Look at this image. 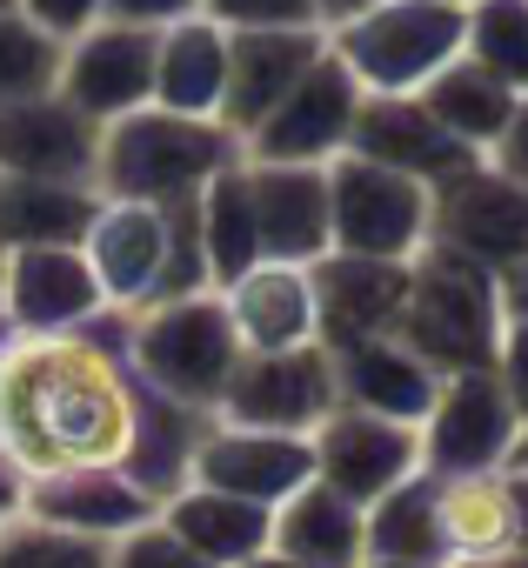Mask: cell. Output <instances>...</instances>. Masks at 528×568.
Returning <instances> with one entry per match:
<instances>
[{"label":"cell","instance_id":"cell-18","mask_svg":"<svg viewBox=\"0 0 528 568\" xmlns=\"http://www.w3.org/2000/svg\"><path fill=\"white\" fill-rule=\"evenodd\" d=\"M348 154L382 161V168H395V174H408V181H422V187H441V181H455L461 168L481 161L475 148H461V141L428 114L422 94H368Z\"/></svg>","mask_w":528,"mask_h":568},{"label":"cell","instance_id":"cell-17","mask_svg":"<svg viewBox=\"0 0 528 568\" xmlns=\"http://www.w3.org/2000/svg\"><path fill=\"white\" fill-rule=\"evenodd\" d=\"M14 335H61L108 315L88 247H14L8 254V295H0Z\"/></svg>","mask_w":528,"mask_h":568},{"label":"cell","instance_id":"cell-42","mask_svg":"<svg viewBox=\"0 0 528 568\" xmlns=\"http://www.w3.org/2000/svg\"><path fill=\"white\" fill-rule=\"evenodd\" d=\"M501 315L508 322H528V261L501 274Z\"/></svg>","mask_w":528,"mask_h":568},{"label":"cell","instance_id":"cell-13","mask_svg":"<svg viewBox=\"0 0 528 568\" xmlns=\"http://www.w3.org/2000/svg\"><path fill=\"white\" fill-rule=\"evenodd\" d=\"M187 481L261 501V508H282L295 488L315 481V435H275V428H241V422H207Z\"/></svg>","mask_w":528,"mask_h":568},{"label":"cell","instance_id":"cell-11","mask_svg":"<svg viewBox=\"0 0 528 568\" xmlns=\"http://www.w3.org/2000/svg\"><path fill=\"white\" fill-rule=\"evenodd\" d=\"M521 435V415L508 402V388L495 382V368L475 375H448L428 422H422V468L428 475H481V468H508V448Z\"/></svg>","mask_w":528,"mask_h":568},{"label":"cell","instance_id":"cell-9","mask_svg":"<svg viewBox=\"0 0 528 568\" xmlns=\"http://www.w3.org/2000/svg\"><path fill=\"white\" fill-rule=\"evenodd\" d=\"M335 408H342L335 355L322 342H308V348H282V355H241V368H234V382H227L214 415L241 422V428L315 435Z\"/></svg>","mask_w":528,"mask_h":568},{"label":"cell","instance_id":"cell-30","mask_svg":"<svg viewBox=\"0 0 528 568\" xmlns=\"http://www.w3.org/2000/svg\"><path fill=\"white\" fill-rule=\"evenodd\" d=\"M201 247H207V281L227 288L241 281L261 254V221H254V187H247V161H234L227 174H214L201 187Z\"/></svg>","mask_w":528,"mask_h":568},{"label":"cell","instance_id":"cell-25","mask_svg":"<svg viewBox=\"0 0 528 568\" xmlns=\"http://www.w3.org/2000/svg\"><path fill=\"white\" fill-rule=\"evenodd\" d=\"M94 181H28L0 174V254L14 247H81L94 214H101Z\"/></svg>","mask_w":528,"mask_h":568},{"label":"cell","instance_id":"cell-4","mask_svg":"<svg viewBox=\"0 0 528 568\" xmlns=\"http://www.w3.org/2000/svg\"><path fill=\"white\" fill-rule=\"evenodd\" d=\"M128 355L134 368L181 408L214 415L234 368H241V335L221 308L214 288L201 295H174V302H148L128 315Z\"/></svg>","mask_w":528,"mask_h":568},{"label":"cell","instance_id":"cell-50","mask_svg":"<svg viewBox=\"0 0 528 568\" xmlns=\"http://www.w3.org/2000/svg\"><path fill=\"white\" fill-rule=\"evenodd\" d=\"M0 8H14V0H0Z\"/></svg>","mask_w":528,"mask_h":568},{"label":"cell","instance_id":"cell-32","mask_svg":"<svg viewBox=\"0 0 528 568\" xmlns=\"http://www.w3.org/2000/svg\"><path fill=\"white\" fill-rule=\"evenodd\" d=\"M461 54L515 94H528V0H468Z\"/></svg>","mask_w":528,"mask_h":568},{"label":"cell","instance_id":"cell-27","mask_svg":"<svg viewBox=\"0 0 528 568\" xmlns=\"http://www.w3.org/2000/svg\"><path fill=\"white\" fill-rule=\"evenodd\" d=\"M435 528H441V561H448V568L515 548V495H508V468L435 475Z\"/></svg>","mask_w":528,"mask_h":568},{"label":"cell","instance_id":"cell-34","mask_svg":"<svg viewBox=\"0 0 528 568\" xmlns=\"http://www.w3.org/2000/svg\"><path fill=\"white\" fill-rule=\"evenodd\" d=\"M108 561H114V541L68 535L34 515L0 521V568H108Z\"/></svg>","mask_w":528,"mask_h":568},{"label":"cell","instance_id":"cell-12","mask_svg":"<svg viewBox=\"0 0 528 568\" xmlns=\"http://www.w3.org/2000/svg\"><path fill=\"white\" fill-rule=\"evenodd\" d=\"M174 207L181 201H101L94 227H88V267L101 281V302L114 315H134L161 295L167 281V254H174Z\"/></svg>","mask_w":528,"mask_h":568},{"label":"cell","instance_id":"cell-3","mask_svg":"<svg viewBox=\"0 0 528 568\" xmlns=\"http://www.w3.org/2000/svg\"><path fill=\"white\" fill-rule=\"evenodd\" d=\"M241 154V134L227 121H194L167 108H141L114 128H101V168L94 187L108 201H194L214 174H227Z\"/></svg>","mask_w":528,"mask_h":568},{"label":"cell","instance_id":"cell-23","mask_svg":"<svg viewBox=\"0 0 528 568\" xmlns=\"http://www.w3.org/2000/svg\"><path fill=\"white\" fill-rule=\"evenodd\" d=\"M335 355V388L348 408H368V415H388V422H408L422 428L435 395H441V375L402 342V335H375V342H355V348H328Z\"/></svg>","mask_w":528,"mask_h":568},{"label":"cell","instance_id":"cell-15","mask_svg":"<svg viewBox=\"0 0 528 568\" xmlns=\"http://www.w3.org/2000/svg\"><path fill=\"white\" fill-rule=\"evenodd\" d=\"M408 267L415 261H375V254H342L328 247L315 274V315H322V348H355L375 335L402 328L408 308Z\"/></svg>","mask_w":528,"mask_h":568},{"label":"cell","instance_id":"cell-31","mask_svg":"<svg viewBox=\"0 0 528 568\" xmlns=\"http://www.w3.org/2000/svg\"><path fill=\"white\" fill-rule=\"evenodd\" d=\"M368 555L388 561H441V528H435V475H408L382 501H368Z\"/></svg>","mask_w":528,"mask_h":568},{"label":"cell","instance_id":"cell-37","mask_svg":"<svg viewBox=\"0 0 528 568\" xmlns=\"http://www.w3.org/2000/svg\"><path fill=\"white\" fill-rule=\"evenodd\" d=\"M14 8H21L34 28H48L54 41H74V34H88L94 21H108V0H14Z\"/></svg>","mask_w":528,"mask_h":568},{"label":"cell","instance_id":"cell-7","mask_svg":"<svg viewBox=\"0 0 528 568\" xmlns=\"http://www.w3.org/2000/svg\"><path fill=\"white\" fill-rule=\"evenodd\" d=\"M428 241L481 261L488 274H508L528 261V181L495 168V161H475L461 168L455 181L435 187V207H428Z\"/></svg>","mask_w":528,"mask_h":568},{"label":"cell","instance_id":"cell-20","mask_svg":"<svg viewBox=\"0 0 528 568\" xmlns=\"http://www.w3.org/2000/svg\"><path fill=\"white\" fill-rule=\"evenodd\" d=\"M241 355H282V348H308L322 342V315H315V274L295 261H254L241 281L214 288Z\"/></svg>","mask_w":528,"mask_h":568},{"label":"cell","instance_id":"cell-10","mask_svg":"<svg viewBox=\"0 0 528 568\" xmlns=\"http://www.w3.org/2000/svg\"><path fill=\"white\" fill-rule=\"evenodd\" d=\"M154 28H128V21H94L88 34H74L61 48V101L81 108L94 128H114L141 108H154Z\"/></svg>","mask_w":528,"mask_h":568},{"label":"cell","instance_id":"cell-5","mask_svg":"<svg viewBox=\"0 0 528 568\" xmlns=\"http://www.w3.org/2000/svg\"><path fill=\"white\" fill-rule=\"evenodd\" d=\"M461 28L468 8L455 0H382L328 28V48L362 81V94H422L448 61H461Z\"/></svg>","mask_w":528,"mask_h":568},{"label":"cell","instance_id":"cell-49","mask_svg":"<svg viewBox=\"0 0 528 568\" xmlns=\"http://www.w3.org/2000/svg\"><path fill=\"white\" fill-rule=\"evenodd\" d=\"M0 295H8V254H0Z\"/></svg>","mask_w":528,"mask_h":568},{"label":"cell","instance_id":"cell-29","mask_svg":"<svg viewBox=\"0 0 528 568\" xmlns=\"http://www.w3.org/2000/svg\"><path fill=\"white\" fill-rule=\"evenodd\" d=\"M422 101H428V114H435L461 148H475L481 161L495 154V141H501V128H508V114H515V88L495 81L488 68H475L468 54L448 61V68L422 88Z\"/></svg>","mask_w":528,"mask_h":568},{"label":"cell","instance_id":"cell-1","mask_svg":"<svg viewBox=\"0 0 528 568\" xmlns=\"http://www.w3.org/2000/svg\"><path fill=\"white\" fill-rule=\"evenodd\" d=\"M214 415L167 402L128 355V315L0 348V442L28 475L121 468L148 495H174Z\"/></svg>","mask_w":528,"mask_h":568},{"label":"cell","instance_id":"cell-24","mask_svg":"<svg viewBox=\"0 0 528 568\" xmlns=\"http://www.w3.org/2000/svg\"><path fill=\"white\" fill-rule=\"evenodd\" d=\"M161 521L194 555H207L214 568H241V561H254L261 548L275 541V508L241 501V495H221V488H201V481H181L161 501Z\"/></svg>","mask_w":528,"mask_h":568},{"label":"cell","instance_id":"cell-51","mask_svg":"<svg viewBox=\"0 0 528 568\" xmlns=\"http://www.w3.org/2000/svg\"><path fill=\"white\" fill-rule=\"evenodd\" d=\"M455 8H468V0H455Z\"/></svg>","mask_w":528,"mask_h":568},{"label":"cell","instance_id":"cell-2","mask_svg":"<svg viewBox=\"0 0 528 568\" xmlns=\"http://www.w3.org/2000/svg\"><path fill=\"white\" fill-rule=\"evenodd\" d=\"M501 274H488L481 261L428 241L408 267V308H402V342L448 382V375H475L495 368L501 348Z\"/></svg>","mask_w":528,"mask_h":568},{"label":"cell","instance_id":"cell-36","mask_svg":"<svg viewBox=\"0 0 528 568\" xmlns=\"http://www.w3.org/2000/svg\"><path fill=\"white\" fill-rule=\"evenodd\" d=\"M201 14L221 21L227 34H247V28H322L315 0H201Z\"/></svg>","mask_w":528,"mask_h":568},{"label":"cell","instance_id":"cell-46","mask_svg":"<svg viewBox=\"0 0 528 568\" xmlns=\"http://www.w3.org/2000/svg\"><path fill=\"white\" fill-rule=\"evenodd\" d=\"M461 568H528V548H501V555H481V561H461Z\"/></svg>","mask_w":528,"mask_h":568},{"label":"cell","instance_id":"cell-40","mask_svg":"<svg viewBox=\"0 0 528 568\" xmlns=\"http://www.w3.org/2000/svg\"><path fill=\"white\" fill-rule=\"evenodd\" d=\"M488 161L528 181V94H515V114H508V128H501V141H495V154H488Z\"/></svg>","mask_w":528,"mask_h":568},{"label":"cell","instance_id":"cell-48","mask_svg":"<svg viewBox=\"0 0 528 568\" xmlns=\"http://www.w3.org/2000/svg\"><path fill=\"white\" fill-rule=\"evenodd\" d=\"M508 468H528V422H521V435H515V448H508Z\"/></svg>","mask_w":528,"mask_h":568},{"label":"cell","instance_id":"cell-28","mask_svg":"<svg viewBox=\"0 0 528 568\" xmlns=\"http://www.w3.org/2000/svg\"><path fill=\"white\" fill-rule=\"evenodd\" d=\"M268 548H282L295 561H322V568H362L368 561V508L328 481H308L275 508Z\"/></svg>","mask_w":528,"mask_h":568},{"label":"cell","instance_id":"cell-33","mask_svg":"<svg viewBox=\"0 0 528 568\" xmlns=\"http://www.w3.org/2000/svg\"><path fill=\"white\" fill-rule=\"evenodd\" d=\"M61 48L48 28H34L21 8H0V108L8 101H34L61 88Z\"/></svg>","mask_w":528,"mask_h":568},{"label":"cell","instance_id":"cell-38","mask_svg":"<svg viewBox=\"0 0 528 568\" xmlns=\"http://www.w3.org/2000/svg\"><path fill=\"white\" fill-rule=\"evenodd\" d=\"M495 382L508 388L515 415L528 422V322H508V328H501V348H495Z\"/></svg>","mask_w":528,"mask_h":568},{"label":"cell","instance_id":"cell-41","mask_svg":"<svg viewBox=\"0 0 528 568\" xmlns=\"http://www.w3.org/2000/svg\"><path fill=\"white\" fill-rule=\"evenodd\" d=\"M28 481H34V475L14 462V448H8V442H0V521H14V515L28 508Z\"/></svg>","mask_w":528,"mask_h":568},{"label":"cell","instance_id":"cell-14","mask_svg":"<svg viewBox=\"0 0 528 568\" xmlns=\"http://www.w3.org/2000/svg\"><path fill=\"white\" fill-rule=\"evenodd\" d=\"M408 475H422V428L348 408V402L315 428V481L342 488L348 501L368 508L388 488H402Z\"/></svg>","mask_w":528,"mask_h":568},{"label":"cell","instance_id":"cell-16","mask_svg":"<svg viewBox=\"0 0 528 568\" xmlns=\"http://www.w3.org/2000/svg\"><path fill=\"white\" fill-rule=\"evenodd\" d=\"M328 54V28H247L227 34V94H221V121L247 141L268 121L295 81Z\"/></svg>","mask_w":528,"mask_h":568},{"label":"cell","instance_id":"cell-21","mask_svg":"<svg viewBox=\"0 0 528 568\" xmlns=\"http://www.w3.org/2000/svg\"><path fill=\"white\" fill-rule=\"evenodd\" d=\"M48 528L68 535H94V541H121L134 528H148L161 515V495H148L141 481H128L121 468H61V475H34L28 481V508Z\"/></svg>","mask_w":528,"mask_h":568},{"label":"cell","instance_id":"cell-47","mask_svg":"<svg viewBox=\"0 0 528 568\" xmlns=\"http://www.w3.org/2000/svg\"><path fill=\"white\" fill-rule=\"evenodd\" d=\"M362 568H448V561H388V555H368Z\"/></svg>","mask_w":528,"mask_h":568},{"label":"cell","instance_id":"cell-22","mask_svg":"<svg viewBox=\"0 0 528 568\" xmlns=\"http://www.w3.org/2000/svg\"><path fill=\"white\" fill-rule=\"evenodd\" d=\"M254 187V221H261V254L315 267L335 247L328 221V168H282V161H247Z\"/></svg>","mask_w":528,"mask_h":568},{"label":"cell","instance_id":"cell-8","mask_svg":"<svg viewBox=\"0 0 528 568\" xmlns=\"http://www.w3.org/2000/svg\"><path fill=\"white\" fill-rule=\"evenodd\" d=\"M362 81L335 61V48L295 81V94L261 121L247 141H241V154L247 161H282V168H328V161H342L348 154V141H355V121H362Z\"/></svg>","mask_w":528,"mask_h":568},{"label":"cell","instance_id":"cell-39","mask_svg":"<svg viewBox=\"0 0 528 568\" xmlns=\"http://www.w3.org/2000/svg\"><path fill=\"white\" fill-rule=\"evenodd\" d=\"M201 0H108V21H128V28H174V21H194Z\"/></svg>","mask_w":528,"mask_h":568},{"label":"cell","instance_id":"cell-19","mask_svg":"<svg viewBox=\"0 0 528 568\" xmlns=\"http://www.w3.org/2000/svg\"><path fill=\"white\" fill-rule=\"evenodd\" d=\"M101 168V128L68 108L61 94L8 101L0 108V174L28 181H94Z\"/></svg>","mask_w":528,"mask_h":568},{"label":"cell","instance_id":"cell-45","mask_svg":"<svg viewBox=\"0 0 528 568\" xmlns=\"http://www.w3.org/2000/svg\"><path fill=\"white\" fill-rule=\"evenodd\" d=\"M241 568H322V561H295V555H282V548H261V555L241 561Z\"/></svg>","mask_w":528,"mask_h":568},{"label":"cell","instance_id":"cell-44","mask_svg":"<svg viewBox=\"0 0 528 568\" xmlns=\"http://www.w3.org/2000/svg\"><path fill=\"white\" fill-rule=\"evenodd\" d=\"M508 495H515V548H528V468H508Z\"/></svg>","mask_w":528,"mask_h":568},{"label":"cell","instance_id":"cell-43","mask_svg":"<svg viewBox=\"0 0 528 568\" xmlns=\"http://www.w3.org/2000/svg\"><path fill=\"white\" fill-rule=\"evenodd\" d=\"M368 8H382V0H315V21H322V28H342V21H355V14H368Z\"/></svg>","mask_w":528,"mask_h":568},{"label":"cell","instance_id":"cell-6","mask_svg":"<svg viewBox=\"0 0 528 568\" xmlns=\"http://www.w3.org/2000/svg\"><path fill=\"white\" fill-rule=\"evenodd\" d=\"M428 207L435 187L342 154L328 161V221H335V247L342 254H375V261H415L428 247Z\"/></svg>","mask_w":528,"mask_h":568},{"label":"cell","instance_id":"cell-26","mask_svg":"<svg viewBox=\"0 0 528 568\" xmlns=\"http://www.w3.org/2000/svg\"><path fill=\"white\" fill-rule=\"evenodd\" d=\"M221 94H227V28L207 21V14L161 28V48H154V108L194 114V121H221Z\"/></svg>","mask_w":528,"mask_h":568},{"label":"cell","instance_id":"cell-35","mask_svg":"<svg viewBox=\"0 0 528 568\" xmlns=\"http://www.w3.org/2000/svg\"><path fill=\"white\" fill-rule=\"evenodd\" d=\"M108 568H214V561H207V555H194V548H187V541L154 515L148 528H134V535H121V541H114V561H108Z\"/></svg>","mask_w":528,"mask_h":568}]
</instances>
